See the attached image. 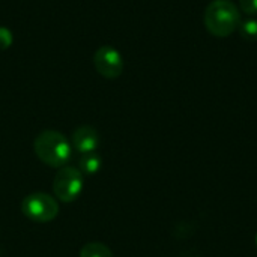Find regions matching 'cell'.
<instances>
[{"mask_svg": "<svg viewBox=\"0 0 257 257\" xmlns=\"http://www.w3.org/2000/svg\"><path fill=\"white\" fill-rule=\"evenodd\" d=\"M35 155L48 167L62 169L68 166L72 158V145L71 142L59 131L45 130L39 133L33 142Z\"/></svg>", "mask_w": 257, "mask_h": 257, "instance_id": "obj_1", "label": "cell"}, {"mask_svg": "<svg viewBox=\"0 0 257 257\" xmlns=\"http://www.w3.org/2000/svg\"><path fill=\"white\" fill-rule=\"evenodd\" d=\"M241 23L239 8L232 0H212L205 11V26L217 38L230 36Z\"/></svg>", "mask_w": 257, "mask_h": 257, "instance_id": "obj_2", "label": "cell"}, {"mask_svg": "<svg viewBox=\"0 0 257 257\" xmlns=\"http://www.w3.org/2000/svg\"><path fill=\"white\" fill-rule=\"evenodd\" d=\"M21 212L35 223H50L59 215V203L47 193H32L21 202Z\"/></svg>", "mask_w": 257, "mask_h": 257, "instance_id": "obj_3", "label": "cell"}, {"mask_svg": "<svg viewBox=\"0 0 257 257\" xmlns=\"http://www.w3.org/2000/svg\"><path fill=\"white\" fill-rule=\"evenodd\" d=\"M83 187H84L83 173L78 170V167H72V166H65L59 169L53 181V193L57 197V200L63 203L74 202L81 194Z\"/></svg>", "mask_w": 257, "mask_h": 257, "instance_id": "obj_4", "label": "cell"}, {"mask_svg": "<svg viewBox=\"0 0 257 257\" xmlns=\"http://www.w3.org/2000/svg\"><path fill=\"white\" fill-rule=\"evenodd\" d=\"M93 65L96 72L108 80H114L123 72L122 54L111 45H102L95 51Z\"/></svg>", "mask_w": 257, "mask_h": 257, "instance_id": "obj_5", "label": "cell"}, {"mask_svg": "<svg viewBox=\"0 0 257 257\" xmlns=\"http://www.w3.org/2000/svg\"><path fill=\"white\" fill-rule=\"evenodd\" d=\"M72 148L80 154H92L99 146V134L98 131L90 125H81L78 126L71 137Z\"/></svg>", "mask_w": 257, "mask_h": 257, "instance_id": "obj_6", "label": "cell"}, {"mask_svg": "<svg viewBox=\"0 0 257 257\" xmlns=\"http://www.w3.org/2000/svg\"><path fill=\"white\" fill-rule=\"evenodd\" d=\"M101 157L95 152L92 154H84L80 161H78V170L83 175H95L101 169Z\"/></svg>", "mask_w": 257, "mask_h": 257, "instance_id": "obj_7", "label": "cell"}, {"mask_svg": "<svg viewBox=\"0 0 257 257\" xmlns=\"http://www.w3.org/2000/svg\"><path fill=\"white\" fill-rule=\"evenodd\" d=\"M80 257H114L111 250L101 242H89L80 250Z\"/></svg>", "mask_w": 257, "mask_h": 257, "instance_id": "obj_8", "label": "cell"}, {"mask_svg": "<svg viewBox=\"0 0 257 257\" xmlns=\"http://www.w3.org/2000/svg\"><path fill=\"white\" fill-rule=\"evenodd\" d=\"M239 33L247 41H257V20L250 18L239 23Z\"/></svg>", "mask_w": 257, "mask_h": 257, "instance_id": "obj_9", "label": "cell"}, {"mask_svg": "<svg viewBox=\"0 0 257 257\" xmlns=\"http://www.w3.org/2000/svg\"><path fill=\"white\" fill-rule=\"evenodd\" d=\"M12 41H14V38H12L11 30H8L6 27H0V51L8 50L11 47Z\"/></svg>", "mask_w": 257, "mask_h": 257, "instance_id": "obj_10", "label": "cell"}, {"mask_svg": "<svg viewBox=\"0 0 257 257\" xmlns=\"http://www.w3.org/2000/svg\"><path fill=\"white\" fill-rule=\"evenodd\" d=\"M239 8L247 15H257V0H239Z\"/></svg>", "mask_w": 257, "mask_h": 257, "instance_id": "obj_11", "label": "cell"}, {"mask_svg": "<svg viewBox=\"0 0 257 257\" xmlns=\"http://www.w3.org/2000/svg\"><path fill=\"white\" fill-rule=\"evenodd\" d=\"M256 245H257V235H256Z\"/></svg>", "mask_w": 257, "mask_h": 257, "instance_id": "obj_12", "label": "cell"}]
</instances>
